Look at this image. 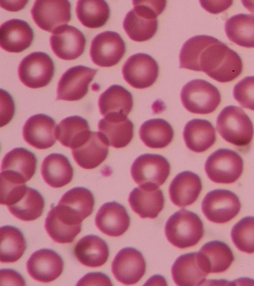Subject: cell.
<instances>
[{"label": "cell", "instance_id": "obj_1", "mask_svg": "<svg viewBox=\"0 0 254 286\" xmlns=\"http://www.w3.org/2000/svg\"><path fill=\"white\" fill-rule=\"evenodd\" d=\"M242 70L243 63L238 54L218 39L202 50L195 68L221 83L233 81Z\"/></svg>", "mask_w": 254, "mask_h": 286}, {"label": "cell", "instance_id": "obj_2", "mask_svg": "<svg viewBox=\"0 0 254 286\" xmlns=\"http://www.w3.org/2000/svg\"><path fill=\"white\" fill-rule=\"evenodd\" d=\"M134 7L126 15L123 27L128 37L136 42L152 38L158 29L157 17L164 10L165 1L133 0Z\"/></svg>", "mask_w": 254, "mask_h": 286}, {"label": "cell", "instance_id": "obj_3", "mask_svg": "<svg viewBox=\"0 0 254 286\" xmlns=\"http://www.w3.org/2000/svg\"><path fill=\"white\" fill-rule=\"evenodd\" d=\"M168 240L174 246L184 249L196 245L202 237V222L194 213L181 209L168 219L165 227Z\"/></svg>", "mask_w": 254, "mask_h": 286}, {"label": "cell", "instance_id": "obj_4", "mask_svg": "<svg viewBox=\"0 0 254 286\" xmlns=\"http://www.w3.org/2000/svg\"><path fill=\"white\" fill-rule=\"evenodd\" d=\"M216 129L227 142L238 147L247 146L252 141L254 127L250 118L241 108L225 107L216 120Z\"/></svg>", "mask_w": 254, "mask_h": 286}, {"label": "cell", "instance_id": "obj_5", "mask_svg": "<svg viewBox=\"0 0 254 286\" xmlns=\"http://www.w3.org/2000/svg\"><path fill=\"white\" fill-rule=\"evenodd\" d=\"M170 165L163 156L155 154H144L133 162L131 175L140 187L149 189H157L162 185L170 173Z\"/></svg>", "mask_w": 254, "mask_h": 286}, {"label": "cell", "instance_id": "obj_6", "mask_svg": "<svg viewBox=\"0 0 254 286\" xmlns=\"http://www.w3.org/2000/svg\"><path fill=\"white\" fill-rule=\"evenodd\" d=\"M181 102L189 112L206 114L214 112L221 102L217 88L202 79H194L188 82L181 92Z\"/></svg>", "mask_w": 254, "mask_h": 286}, {"label": "cell", "instance_id": "obj_7", "mask_svg": "<svg viewBox=\"0 0 254 286\" xmlns=\"http://www.w3.org/2000/svg\"><path fill=\"white\" fill-rule=\"evenodd\" d=\"M243 171V161L235 151L219 149L212 153L205 164L208 177L217 183L229 184L237 181Z\"/></svg>", "mask_w": 254, "mask_h": 286}, {"label": "cell", "instance_id": "obj_8", "mask_svg": "<svg viewBox=\"0 0 254 286\" xmlns=\"http://www.w3.org/2000/svg\"><path fill=\"white\" fill-rule=\"evenodd\" d=\"M54 71V64L50 56L44 52H36L22 60L18 74L25 86L36 89L47 85L53 77Z\"/></svg>", "mask_w": 254, "mask_h": 286}, {"label": "cell", "instance_id": "obj_9", "mask_svg": "<svg viewBox=\"0 0 254 286\" xmlns=\"http://www.w3.org/2000/svg\"><path fill=\"white\" fill-rule=\"evenodd\" d=\"M241 203L237 196L226 189H215L209 192L201 203V210L209 221L224 224L235 218L239 213Z\"/></svg>", "mask_w": 254, "mask_h": 286}, {"label": "cell", "instance_id": "obj_10", "mask_svg": "<svg viewBox=\"0 0 254 286\" xmlns=\"http://www.w3.org/2000/svg\"><path fill=\"white\" fill-rule=\"evenodd\" d=\"M37 160L34 154L24 148H15L3 158L0 178L7 181L25 184L34 175Z\"/></svg>", "mask_w": 254, "mask_h": 286}, {"label": "cell", "instance_id": "obj_11", "mask_svg": "<svg viewBox=\"0 0 254 286\" xmlns=\"http://www.w3.org/2000/svg\"><path fill=\"white\" fill-rule=\"evenodd\" d=\"M126 51V45L121 36L116 32L106 31L92 40L90 55L95 64L108 67L117 64Z\"/></svg>", "mask_w": 254, "mask_h": 286}, {"label": "cell", "instance_id": "obj_12", "mask_svg": "<svg viewBox=\"0 0 254 286\" xmlns=\"http://www.w3.org/2000/svg\"><path fill=\"white\" fill-rule=\"evenodd\" d=\"M97 72L83 65L67 69L61 77L58 85L56 100L75 101L87 94L90 83Z\"/></svg>", "mask_w": 254, "mask_h": 286}, {"label": "cell", "instance_id": "obj_13", "mask_svg": "<svg viewBox=\"0 0 254 286\" xmlns=\"http://www.w3.org/2000/svg\"><path fill=\"white\" fill-rule=\"evenodd\" d=\"M122 73L125 81L136 89H144L152 85L159 74V66L150 55L137 53L125 62Z\"/></svg>", "mask_w": 254, "mask_h": 286}, {"label": "cell", "instance_id": "obj_14", "mask_svg": "<svg viewBox=\"0 0 254 286\" xmlns=\"http://www.w3.org/2000/svg\"><path fill=\"white\" fill-rule=\"evenodd\" d=\"M70 7L68 0H36L31 13L33 20L40 28L53 32L69 21Z\"/></svg>", "mask_w": 254, "mask_h": 286}, {"label": "cell", "instance_id": "obj_15", "mask_svg": "<svg viewBox=\"0 0 254 286\" xmlns=\"http://www.w3.org/2000/svg\"><path fill=\"white\" fill-rule=\"evenodd\" d=\"M111 270L118 281L124 285H131L138 282L145 274L146 262L138 250L126 247L115 256Z\"/></svg>", "mask_w": 254, "mask_h": 286}, {"label": "cell", "instance_id": "obj_16", "mask_svg": "<svg viewBox=\"0 0 254 286\" xmlns=\"http://www.w3.org/2000/svg\"><path fill=\"white\" fill-rule=\"evenodd\" d=\"M50 43L54 53L64 60L74 59L83 53L85 38L81 31L65 25L57 28L51 36Z\"/></svg>", "mask_w": 254, "mask_h": 286}, {"label": "cell", "instance_id": "obj_17", "mask_svg": "<svg viewBox=\"0 0 254 286\" xmlns=\"http://www.w3.org/2000/svg\"><path fill=\"white\" fill-rule=\"evenodd\" d=\"M26 269L33 279L42 283H49L62 274L64 262L57 252L43 248L32 254L27 262Z\"/></svg>", "mask_w": 254, "mask_h": 286}, {"label": "cell", "instance_id": "obj_18", "mask_svg": "<svg viewBox=\"0 0 254 286\" xmlns=\"http://www.w3.org/2000/svg\"><path fill=\"white\" fill-rule=\"evenodd\" d=\"M56 125L54 119L46 114H34L25 123L23 137L29 145L37 149H48L56 143Z\"/></svg>", "mask_w": 254, "mask_h": 286}, {"label": "cell", "instance_id": "obj_19", "mask_svg": "<svg viewBox=\"0 0 254 286\" xmlns=\"http://www.w3.org/2000/svg\"><path fill=\"white\" fill-rule=\"evenodd\" d=\"M109 143L100 132L91 131L87 140L78 147L72 149V154L81 168L90 170L99 166L106 159Z\"/></svg>", "mask_w": 254, "mask_h": 286}, {"label": "cell", "instance_id": "obj_20", "mask_svg": "<svg viewBox=\"0 0 254 286\" xmlns=\"http://www.w3.org/2000/svg\"><path fill=\"white\" fill-rule=\"evenodd\" d=\"M95 222L102 232L113 237L123 234L130 225V218L126 208L116 201L102 205L96 214Z\"/></svg>", "mask_w": 254, "mask_h": 286}, {"label": "cell", "instance_id": "obj_21", "mask_svg": "<svg viewBox=\"0 0 254 286\" xmlns=\"http://www.w3.org/2000/svg\"><path fill=\"white\" fill-rule=\"evenodd\" d=\"M172 277L175 284L180 286L201 285L208 273L198 254L191 252L180 256L171 268Z\"/></svg>", "mask_w": 254, "mask_h": 286}, {"label": "cell", "instance_id": "obj_22", "mask_svg": "<svg viewBox=\"0 0 254 286\" xmlns=\"http://www.w3.org/2000/svg\"><path fill=\"white\" fill-rule=\"evenodd\" d=\"M33 38L32 28L24 20L12 19L0 26V45L6 52H21L31 45Z\"/></svg>", "mask_w": 254, "mask_h": 286}, {"label": "cell", "instance_id": "obj_23", "mask_svg": "<svg viewBox=\"0 0 254 286\" xmlns=\"http://www.w3.org/2000/svg\"><path fill=\"white\" fill-rule=\"evenodd\" d=\"M202 187L197 174L190 171L181 172L176 175L169 186L170 199L174 205L185 207L196 200Z\"/></svg>", "mask_w": 254, "mask_h": 286}, {"label": "cell", "instance_id": "obj_24", "mask_svg": "<svg viewBox=\"0 0 254 286\" xmlns=\"http://www.w3.org/2000/svg\"><path fill=\"white\" fill-rule=\"evenodd\" d=\"M44 206L42 195L37 190L26 185L13 197L7 207L15 217L24 221H31L41 216Z\"/></svg>", "mask_w": 254, "mask_h": 286}, {"label": "cell", "instance_id": "obj_25", "mask_svg": "<svg viewBox=\"0 0 254 286\" xmlns=\"http://www.w3.org/2000/svg\"><path fill=\"white\" fill-rule=\"evenodd\" d=\"M128 201L132 210L141 218L154 219L164 208L163 193L158 188L135 187L130 192Z\"/></svg>", "mask_w": 254, "mask_h": 286}, {"label": "cell", "instance_id": "obj_26", "mask_svg": "<svg viewBox=\"0 0 254 286\" xmlns=\"http://www.w3.org/2000/svg\"><path fill=\"white\" fill-rule=\"evenodd\" d=\"M98 128L107 139L109 145L115 148L127 146L133 138V124L127 116H104L99 121Z\"/></svg>", "mask_w": 254, "mask_h": 286}, {"label": "cell", "instance_id": "obj_27", "mask_svg": "<svg viewBox=\"0 0 254 286\" xmlns=\"http://www.w3.org/2000/svg\"><path fill=\"white\" fill-rule=\"evenodd\" d=\"M74 254L82 264L92 268L103 265L107 261L109 250L107 244L95 235H87L81 238L75 245Z\"/></svg>", "mask_w": 254, "mask_h": 286}, {"label": "cell", "instance_id": "obj_28", "mask_svg": "<svg viewBox=\"0 0 254 286\" xmlns=\"http://www.w3.org/2000/svg\"><path fill=\"white\" fill-rule=\"evenodd\" d=\"M131 94L124 87L113 85L100 96L98 107L104 116L119 115L127 116L133 107Z\"/></svg>", "mask_w": 254, "mask_h": 286}, {"label": "cell", "instance_id": "obj_29", "mask_svg": "<svg viewBox=\"0 0 254 286\" xmlns=\"http://www.w3.org/2000/svg\"><path fill=\"white\" fill-rule=\"evenodd\" d=\"M183 137L187 147L191 151L201 153L206 151L215 142V129L209 121L195 118L185 125Z\"/></svg>", "mask_w": 254, "mask_h": 286}, {"label": "cell", "instance_id": "obj_30", "mask_svg": "<svg viewBox=\"0 0 254 286\" xmlns=\"http://www.w3.org/2000/svg\"><path fill=\"white\" fill-rule=\"evenodd\" d=\"M41 172L45 182L54 188L65 186L73 176V169L69 160L59 153H52L45 158Z\"/></svg>", "mask_w": 254, "mask_h": 286}, {"label": "cell", "instance_id": "obj_31", "mask_svg": "<svg viewBox=\"0 0 254 286\" xmlns=\"http://www.w3.org/2000/svg\"><path fill=\"white\" fill-rule=\"evenodd\" d=\"M198 254L208 274L225 272L230 267L234 259L229 247L219 240L206 243L200 249Z\"/></svg>", "mask_w": 254, "mask_h": 286}, {"label": "cell", "instance_id": "obj_32", "mask_svg": "<svg viewBox=\"0 0 254 286\" xmlns=\"http://www.w3.org/2000/svg\"><path fill=\"white\" fill-rule=\"evenodd\" d=\"M58 205L72 218L81 223L93 212L94 198L92 192L88 189L76 187L66 191Z\"/></svg>", "mask_w": 254, "mask_h": 286}, {"label": "cell", "instance_id": "obj_33", "mask_svg": "<svg viewBox=\"0 0 254 286\" xmlns=\"http://www.w3.org/2000/svg\"><path fill=\"white\" fill-rule=\"evenodd\" d=\"M91 131L88 121L73 115L63 119L56 128V139L65 147L76 148L85 142Z\"/></svg>", "mask_w": 254, "mask_h": 286}, {"label": "cell", "instance_id": "obj_34", "mask_svg": "<svg viewBox=\"0 0 254 286\" xmlns=\"http://www.w3.org/2000/svg\"><path fill=\"white\" fill-rule=\"evenodd\" d=\"M139 134L143 143L153 149L166 147L174 137L172 126L162 118H153L145 121L140 127Z\"/></svg>", "mask_w": 254, "mask_h": 286}, {"label": "cell", "instance_id": "obj_35", "mask_svg": "<svg viewBox=\"0 0 254 286\" xmlns=\"http://www.w3.org/2000/svg\"><path fill=\"white\" fill-rule=\"evenodd\" d=\"M228 38L236 44L246 48H254V15L238 14L225 22Z\"/></svg>", "mask_w": 254, "mask_h": 286}, {"label": "cell", "instance_id": "obj_36", "mask_svg": "<svg viewBox=\"0 0 254 286\" xmlns=\"http://www.w3.org/2000/svg\"><path fill=\"white\" fill-rule=\"evenodd\" d=\"M0 239L1 262H15L22 256L26 248V242L19 229L11 226L1 227Z\"/></svg>", "mask_w": 254, "mask_h": 286}, {"label": "cell", "instance_id": "obj_37", "mask_svg": "<svg viewBox=\"0 0 254 286\" xmlns=\"http://www.w3.org/2000/svg\"><path fill=\"white\" fill-rule=\"evenodd\" d=\"M75 11L81 24L93 29L104 25L110 14L109 6L104 0H78Z\"/></svg>", "mask_w": 254, "mask_h": 286}, {"label": "cell", "instance_id": "obj_38", "mask_svg": "<svg viewBox=\"0 0 254 286\" xmlns=\"http://www.w3.org/2000/svg\"><path fill=\"white\" fill-rule=\"evenodd\" d=\"M45 229L55 242L60 243L72 242L81 230V225L71 224L62 217L53 207L45 220Z\"/></svg>", "mask_w": 254, "mask_h": 286}, {"label": "cell", "instance_id": "obj_39", "mask_svg": "<svg viewBox=\"0 0 254 286\" xmlns=\"http://www.w3.org/2000/svg\"><path fill=\"white\" fill-rule=\"evenodd\" d=\"M216 40L214 37L205 35L195 36L188 39L183 44L180 53L179 67L194 71L202 50Z\"/></svg>", "mask_w": 254, "mask_h": 286}, {"label": "cell", "instance_id": "obj_40", "mask_svg": "<svg viewBox=\"0 0 254 286\" xmlns=\"http://www.w3.org/2000/svg\"><path fill=\"white\" fill-rule=\"evenodd\" d=\"M232 240L241 251L249 254L254 253V217L243 218L232 228Z\"/></svg>", "mask_w": 254, "mask_h": 286}, {"label": "cell", "instance_id": "obj_41", "mask_svg": "<svg viewBox=\"0 0 254 286\" xmlns=\"http://www.w3.org/2000/svg\"><path fill=\"white\" fill-rule=\"evenodd\" d=\"M233 94L242 107L254 111V76L246 77L237 83Z\"/></svg>", "mask_w": 254, "mask_h": 286}, {"label": "cell", "instance_id": "obj_42", "mask_svg": "<svg viewBox=\"0 0 254 286\" xmlns=\"http://www.w3.org/2000/svg\"><path fill=\"white\" fill-rule=\"evenodd\" d=\"M0 126L7 124L12 118L15 112L14 102L11 95L0 89Z\"/></svg>", "mask_w": 254, "mask_h": 286}, {"label": "cell", "instance_id": "obj_43", "mask_svg": "<svg viewBox=\"0 0 254 286\" xmlns=\"http://www.w3.org/2000/svg\"><path fill=\"white\" fill-rule=\"evenodd\" d=\"M112 285L109 278L100 272L89 273L76 284L79 285Z\"/></svg>", "mask_w": 254, "mask_h": 286}, {"label": "cell", "instance_id": "obj_44", "mask_svg": "<svg viewBox=\"0 0 254 286\" xmlns=\"http://www.w3.org/2000/svg\"><path fill=\"white\" fill-rule=\"evenodd\" d=\"M201 6L207 11L211 13H218L229 8L233 1H200Z\"/></svg>", "mask_w": 254, "mask_h": 286}, {"label": "cell", "instance_id": "obj_45", "mask_svg": "<svg viewBox=\"0 0 254 286\" xmlns=\"http://www.w3.org/2000/svg\"><path fill=\"white\" fill-rule=\"evenodd\" d=\"M1 283L8 285V283H15V285H25V282L19 273L11 269H1L0 270Z\"/></svg>", "mask_w": 254, "mask_h": 286}, {"label": "cell", "instance_id": "obj_46", "mask_svg": "<svg viewBox=\"0 0 254 286\" xmlns=\"http://www.w3.org/2000/svg\"><path fill=\"white\" fill-rule=\"evenodd\" d=\"M3 4L0 3V5L2 7L4 8L5 9L9 11H17L20 9H22V8L26 5L27 1H21V2L17 4L18 1H17L15 4H10L8 1H0Z\"/></svg>", "mask_w": 254, "mask_h": 286}, {"label": "cell", "instance_id": "obj_47", "mask_svg": "<svg viewBox=\"0 0 254 286\" xmlns=\"http://www.w3.org/2000/svg\"><path fill=\"white\" fill-rule=\"evenodd\" d=\"M242 2L249 11L254 12V1H242Z\"/></svg>", "mask_w": 254, "mask_h": 286}]
</instances>
